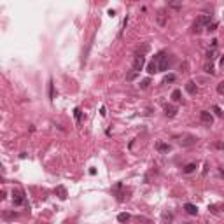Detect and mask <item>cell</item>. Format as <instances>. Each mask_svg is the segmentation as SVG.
I'll use <instances>...</instances> for the list:
<instances>
[{
  "mask_svg": "<svg viewBox=\"0 0 224 224\" xmlns=\"http://www.w3.org/2000/svg\"><path fill=\"white\" fill-rule=\"evenodd\" d=\"M144 65H145V56L144 54H135V58H133V72H140V70L144 68Z\"/></svg>",
  "mask_w": 224,
  "mask_h": 224,
  "instance_id": "cell-1",
  "label": "cell"
},
{
  "mask_svg": "<svg viewBox=\"0 0 224 224\" xmlns=\"http://www.w3.org/2000/svg\"><path fill=\"white\" fill-rule=\"evenodd\" d=\"M25 201H26L25 193H23L21 189H14V191H12V203H14V205H16V207H19V205H23Z\"/></svg>",
  "mask_w": 224,
  "mask_h": 224,
  "instance_id": "cell-2",
  "label": "cell"
},
{
  "mask_svg": "<svg viewBox=\"0 0 224 224\" xmlns=\"http://www.w3.org/2000/svg\"><path fill=\"white\" fill-rule=\"evenodd\" d=\"M200 119H201V123H205L207 126H210L212 123H214V116H212L208 110H201V112H200Z\"/></svg>",
  "mask_w": 224,
  "mask_h": 224,
  "instance_id": "cell-3",
  "label": "cell"
},
{
  "mask_svg": "<svg viewBox=\"0 0 224 224\" xmlns=\"http://www.w3.org/2000/svg\"><path fill=\"white\" fill-rule=\"evenodd\" d=\"M196 137H193V135H186V137H182L180 140H179V144H180L182 147H189L193 145V144H196Z\"/></svg>",
  "mask_w": 224,
  "mask_h": 224,
  "instance_id": "cell-4",
  "label": "cell"
},
{
  "mask_svg": "<svg viewBox=\"0 0 224 224\" xmlns=\"http://www.w3.org/2000/svg\"><path fill=\"white\" fill-rule=\"evenodd\" d=\"M158 67H159V72H165V70H168V67H170V60H168L166 54L161 56V60L158 61Z\"/></svg>",
  "mask_w": 224,
  "mask_h": 224,
  "instance_id": "cell-5",
  "label": "cell"
},
{
  "mask_svg": "<svg viewBox=\"0 0 224 224\" xmlns=\"http://www.w3.org/2000/svg\"><path fill=\"white\" fill-rule=\"evenodd\" d=\"M156 149L159 151V152H170V149H172V145L170 144H166V142H156Z\"/></svg>",
  "mask_w": 224,
  "mask_h": 224,
  "instance_id": "cell-6",
  "label": "cell"
},
{
  "mask_svg": "<svg viewBox=\"0 0 224 224\" xmlns=\"http://www.w3.org/2000/svg\"><path fill=\"white\" fill-rule=\"evenodd\" d=\"M186 91H187L189 95H193V96L198 93V88H196L194 81H187V82H186Z\"/></svg>",
  "mask_w": 224,
  "mask_h": 224,
  "instance_id": "cell-7",
  "label": "cell"
},
{
  "mask_svg": "<svg viewBox=\"0 0 224 224\" xmlns=\"http://www.w3.org/2000/svg\"><path fill=\"white\" fill-rule=\"evenodd\" d=\"M165 114H166L168 117H173L175 114H177V107L172 105V103H166L165 105Z\"/></svg>",
  "mask_w": 224,
  "mask_h": 224,
  "instance_id": "cell-8",
  "label": "cell"
},
{
  "mask_svg": "<svg viewBox=\"0 0 224 224\" xmlns=\"http://www.w3.org/2000/svg\"><path fill=\"white\" fill-rule=\"evenodd\" d=\"M210 21H212V18H210L208 14H203V16H200V18L196 19V23H198L200 26H203V25H207V26H208V25H210Z\"/></svg>",
  "mask_w": 224,
  "mask_h": 224,
  "instance_id": "cell-9",
  "label": "cell"
},
{
  "mask_svg": "<svg viewBox=\"0 0 224 224\" xmlns=\"http://www.w3.org/2000/svg\"><path fill=\"white\" fill-rule=\"evenodd\" d=\"M184 210L187 212L189 215H196V214H198V207L193 205V203H186V205H184Z\"/></svg>",
  "mask_w": 224,
  "mask_h": 224,
  "instance_id": "cell-10",
  "label": "cell"
},
{
  "mask_svg": "<svg viewBox=\"0 0 224 224\" xmlns=\"http://www.w3.org/2000/svg\"><path fill=\"white\" fill-rule=\"evenodd\" d=\"M54 193L60 200H67V189L63 187V186H58V187L54 189Z\"/></svg>",
  "mask_w": 224,
  "mask_h": 224,
  "instance_id": "cell-11",
  "label": "cell"
},
{
  "mask_svg": "<svg viewBox=\"0 0 224 224\" xmlns=\"http://www.w3.org/2000/svg\"><path fill=\"white\" fill-rule=\"evenodd\" d=\"M147 72H149V74H156V72H159V67H158V63L154 61V60L147 65Z\"/></svg>",
  "mask_w": 224,
  "mask_h": 224,
  "instance_id": "cell-12",
  "label": "cell"
},
{
  "mask_svg": "<svg viewBox=\"0 0 224 224\" xmlns=\"http://www.w3.org/2000/svg\"><path fill=\"white\" fill-rule=\"evenodd\" d=\"M194 170H196V163H187L184 166V173H193Z\"/></svg>",
  "mask_w": 224,
  "mask_h": 224,
  "instance_id": "cell-13",
  "label": "cell"
},
{
  "mask_svg": "<svg viewBox=\"0 0 224 224\" xmlns=\"http://www.w3.org/2000/svg\"><path fill=\"white\" fill-rule=\"evenodd\" d=\"M130 219H131V215H130V214H126V212H123V214H119V215H117L119 222H128Z\"/></svg>",
  "mask_w": 224,
  "mask_h": 224,
  "instance_id": "cell-14",
  "label": "cell"
},
{
  "mask_svg": "<svg viewBox=\"0 0 224 224\" xmlns=\"http://www.w3.org/2000/svg\"><path fill=\"white\" fill-rule=\"evenodd\" d=\"M158 23H159L161 26H163V25H166V14L163 12V11L158 12Z\"/></svg>",
  "mask_w": 224,
  "mask_h": 224,
  "instance_id": "cell-15",
  "label": "cell"
},
{
  "mask_svg": "<svg viewBox=\"0 0 224 224\" xmlns=\"http://www.w3.org/2000/svg\"><path fill=\"white\" fill-rule=\"evenodd\" d=\"M161 219H163V222H170V221L173 219V215H172L170 212H163V214H161Z\"/></svg>",
  "mask_w": 224,
  "mask_h": 224,
  "instance_id": "cell-16",
  "label": "cell"
},
{
  "mask_svg": "<svg viewBox=\"0 0 224 224\" xmlns=\"http://www.w3.org/2000/svg\"><path fill=\"white\" fill-rule=\"evenodd\" d=\"M182 95H180V91L179 89H173V93H172V100H173V102H180L182 100Z\"/></svg>",
  "mask_w": 224,
  "mask_h": 224,
  "instance_id": "cell-17",
  "label": "cell"
},
{
  "mask_svg": "<svg viewBox=\"0 0 224 224\" xmlns=\"http://www.w3.org/2000/svg\"><path fill=\"white\" fill-rule=\"evenodd\" d=\"M203 68H205V72H207V74H210V75H214V74H215V70H214V67H212V63H207Z\"/></svg>",
  "mask_w": 224,
  "mask_h": 224,
  "instance_id": "cell-18",
  "label": "cell"
},
{
  "mask_svg": "<svg viewBox=\"0 0 224 224\" xmlns=\"http://www.w3.org/2000/svg\"><path fill=\"white\" fill-rule=\"evenodd\" d=\"M175 79H177V77H175L173 74H168V75H165V79H163V82H165V84H168V82H173Z\"/></svg>",
  "mask_w": 224,
  "mask_h": 224,
  "instance_id": "cell-19",
  "label": "cell"
},
{
  "mask_svg": "<svg viewBox=\"0 0 224 224\" xmlns=\"http://www.w3.org/2000/svg\"><path fill=\"white\" fill-rule=\"evenodd\" d=\"M149 84H151V79H144V81H142L138 86L142 88V89H147V88H149Z\"/></svg>",
  "mask_w": 224,
  "mask_h": 224,
  "instance_id": "cell-20",
  "label": "cell"
},
{
  "mask_svg": "<svg viewBox=\"0 0 224 224\" xmlns=\"http://www.w3.org/2000/svg\"><path fill=\"white\" fill-rule=\"evenodd\" d=\"M49 98H54V88H53V81H49Z\"/></svg>",
  "mask_w": 224,
  "mask_h": 224,
  "instance_id": "cell-21",
  "label": "cell"
},
{
  "mask_svg": "<svg viewBox=\"0 0 224 224\" xmlns=\"http://www.w3.org/2000/svg\"><path fill=\"white\" fill-rule=\"evenodd\" d=\"M217 93L224 96V81H222V82H219V84H217Z\"/></svg>",
  "mask_w": 224,
  "mask_h": 224,
  "instance_id": "cell-22",
  "label": "cell"
},
{
  "mask_svg": "<svg viewBox=\"0 0 224 224\" xmlns=\"http://www.w3.org/2000/svg\"><path fill=\"white\" fill-rule=\"evenodd\" d=\"M74 116H75V121L79 123V121H81V116H82V112H81V109H75V110H74Z\"/></svg>",
  "mask_w": 224,
  "mask_h": 224,
  "instance_id": "cell-23",
  "label": "cell"
},
{
  "mask_svg": "<svg viewBox=\"0 0 224 224\" xmlns=\"http://www.w3.org/2000/svg\"><path fill=\"white\" fill-rule=\"evenodd\" d=\"M215 30H217V23H210L207 26V32H215Z\"/></svg>",
  "mask_w": 224,
  "mask_h": 224,
  "instance_id": "cell-24",
  "label": "cell"
},
{
  "mask_svg": "<svg viewBox=\"0 0 224 224\" xmlns=\"http://www.w3.org/2000/svg\"><path fill=\"white\" fill-rule=\"evenodd\" d=\"M137 222L138 224H152L151 221H147V219H144V217H137Z\"/></svg>",
  "mask_w": 224,
  "mask_h": 224,
  "instance_id": "cell-25",
  "label": "cell"
},
{
  "mask_svg": "<svg viewBox=\"0 0 224 224\" xmlns=\"http://www.w3.org/2000/svg\"><path fill=\"white\" fill-rule=\"evenodd\" d=\"M214 112H215V116H219V117H222V110H221V107H217V105H214Z\"/></svg>",
  "mask_w": 224,
  "mask_h": 224,
  "instance_id": "cell-26",
  "label": "cell"
},
{
  "mask_svg": "<svg viewBox=\"0 0 224 224\" xmlns=\"http://www.w3.org/2000/svg\"><path fill=\"white\" fill-rule=\"evenodd\" d=\"M193 32H194V33H201V26H200V25L196 23V25H194V28H193Z\"/></svg>",
  "mask_w": 224,
  "mask_h": 224,
  "instance_id": "cell-27",
  "label": "cell"
},
{
  "mask_svg": "<svg viewBox=\"0 0 224 224\" xmlns=\"http://www.w3.org/2000/svg\"><path fill=\"white\" fill-rule=\"evenodd\" d=\"M215 49H212V51H208V60H214V58H215Z\"/></svg>",
  "mask_w": 224,
  "mask_h": 224,
  "instance_id": "cell-28",
  "label": "cell"
},
{
  "mask_svg": "<svg viewBox=\"0 0 224 224\" xmlns=\"http://www.w3.org/2000/svg\"><path fill=\"white\" fill-rule=\"evenodd\" d=\"M137 74H138V72H131V74H130V75L126 77V79H128V81H133V79L137 77Z\"/></svg>",
  "mask_w": 224,
  "mask_h": 224,
  "instance_id": "cell-29",
  "label": "cell"
},
{
  "mask_svg": "<svg viewBox=\"0 0 224 224\" xmlns=\"http://www.w3.org/2000/svg\"><path fill=\"white\" fill-rule=\"evenodd\" d=\"M215 147H217V149H224V144H221V142H217V144H215Z\"/></svg>",
  "mask_w": 224,
  "mask_h": 224,
  "instance_id": "cell-30",
  "label": "cell"
},
{
  "mask_svg": "<svg viewBox=\"0 0 224 224\" xmlns=\"http://www.w3.org/2000/svg\"><path fill=\"white\" fill-rule=\"evenodd\" d=\"M208 210H212V212L215 214V212H217V207H215V205H212V207H208Z\"/></svg>",
  "mask_w": 224,
  "mask_h": 224,
  "instance_id": "cell-31",
  "label": "cell"
},
{
  "mask_svg": "<svg viewBox=\"0 0 224 224\" xmlns=\"http://www.w3.org/2000/svg\"><path fill=\"white\" fill-rule=\"evenodd\" d=\"M221 67H224V56L221 58Z\"/></svg>",
  "mask_w": 224,
  "mask_h": 224,
  "instance_id": "cell-32",
  "label": "cell"
},
{
  "mask_svg": "<svg viewBox=\"0 0 224 224\" xmlns=\"http://www.w3.org/2000/svg\"><path fill=\"white\" fill-rule=\"evenodd\" d=\"M221 173H222V175H224V168H221Z\"/></svg>",
  "mask_w": 224,
  "mask_h": 224,
  "instance_id": "cell-33",
  "label": "cell"
},
{
  "mask_svg": "<svg viewBox=\"0 0 224 224\" xmlns=\"http://www.w3.org/2000/svg\"><path fill=\"white\" fill-rule=\"evenodd\" d=\"M222 208H224V205H222Z\"/></svg>",
  "mask_w": 224,
  "mask_h": 224,
  "instance_id": "cell-34",
  "label": "cell"
}]
</instances>
